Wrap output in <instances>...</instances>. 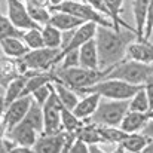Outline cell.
Instances as JSON below:
<instances>
[{
  "label": "cell",
  "mask_w": 153,
  "mask_h": 153,
  "mask_svg": "<svg viewBox=\"0 0 153 153\" xmlns=\"http://www.w3.org/2000/svg\"><path fill=\"white\" fill-rule=\"evenodd\" d=\"M21 74L22 73H21L18 59L1 53V89H4L13 79L19 77Z\"/></svg>",
  "instance_id": "cell-20"
},
{
  "label": "cell",
  "mask_w": 153,
  "mask_h": 153,
  "mask_svg": "<svg viewBox=\"0 0 153 153\" xmlns=\"http://www.w3.org/2000/svg\"><path fill=\"white\" fill-rule=\"evenodd\" d=\"M141 88H143V85H132V83H128V82H123L119 79L104 77L95 85L77 89L76 92L79 95L95 92V94L101 95L102 98H108V100H131Z\"/></svg>",
  "instance_id": "cell-4"
},
{
  "label": "cell",
  "mask_w": 153,
  "mask_h": 153,
  "mask_svg": "<svg viewBox=\"0 0 153 153\" xmlns=\"http://www.w3.org/2000/svg\"><path fill=\"white\" fill-rule=\"evenodd\" d=\"M24 30L18 28L7 15H1L0 16V37L6 39V37H24Z\"/></svg>",
  "instance_id": "cell-29"
},
{
  "label": "cell",
  "mask_w": 153,
  "mask_h": 153,
  "mask_svg": "<svg viewBox=\"0 0 153 153\" xmlns=\"http://www.w3.org/2000/svg\"><path fill=\"white\" fill-rule=\"evenodd\" d=\"M144 88H146V94H147V98H149L150 110H153V80L152 82H149Z\"/></svg>",
  "instance_id": "cell-37"
},
{
  "label": "cell",
  "mask_w": 153,
  "mask_h": 153,
  "mask_svg": "<svg viewBox=\"0 0 153 153\" xmlns=\"http://www.w3.org/2000/svg\"><path fill=\"white\" fill-rule=\"evenodd\" d=\"M70 153H89V144L77 137L70 147Z\"/></svg>",
  "instance_id": "cell-34"
},
{
  "label": "cell",
  "mask_w": 153,
  "mask_h": 153,
  "mask_svg": "<svg viewBox=\"0 0 153 153\" xmlns=\"http://www.w3.org/2000/svg\"><path fill=\"white\" fill-rule=\"evenodd\" d=\"M129 110H134V111H150V104H149V98H147L144 86L129 100Z\"/></svg>",
  "instance_id": "cell-31"
},
{
  "label": "cell",
  "mask_w": 153,
  "mask_h": 153,
  "mask_svg": "<svg viewBox=\"0 0 153 153\" xmlns=\"http://www.w3.org/2000/svg\"><path fill=\"white\" fill-rule=\"evenodd\" d=\"M153 33V0H150L149 10H147V21H146V30H144V39L149 40L150 34Z\"/></svg>",
  "instance_id": "cell-35"
},
{
  "label": "cell",
  "mask_w": 153,
  "mask_h": 153,
  "mask_svg": "<svg viewBox=\"0 0 153 153\" xmlns=\"http://www.w3.org/2000/svg\"><path fill=\"white\" fill-rule=\"evenodd\" d=\"M27 9H28V13L31 16V19L39 24L40 27L49 24L52 16V10L49 7H42V6H36V4H28L27 3Z\"/></svg>",
  "instance_id": "cell-28"
},
{
  "label": "cell",
  "mask_w": 153,
  "mask_h": 153,
  "mask_svg": "<svg viewBox=\"0 0 153 153\" xmlns=\"http://www.w3.org/2000/svg\"><path fill=\"white\" fill-rule=\"evenodd\" d=\"M53 88H55V92H56L59 101H61V104H62L64 107L71 108V110L76 107V104L79 102V94H77L74 89L68 88L67 85H64V83H62L61 80H58V79L53 80Z\"/></svg>",
  "instance_id": "cell-23"
},
{
  "label": "cell",
  "mask_w": 153,
  "mask_h": 153,
  "mask_svg": "<svg viewBox=\"0 0 153 153\" xmlns=\"http://www.w3.org/2000/svg\"><path fill=\"white\" fill-rule=\"evenodd\" d=\"M24 120L27 123H30L33 128H36L40 134H43V129H45V116H43V105L39 104L37 101L31 102Z\"/></svg>",
  "instance_id": "cell-25"
},
{
  "label": "cell",
  "mask_w": 153,
  "mask_h": 153,
  "mask_svg": "<svg viewBox=\"0 0 153 153\" xmlns=\"http://www.w3.org/2000/svg\"><path fill=\"white\" fill-rule=\"evenodd\" d=\"M77 137L67 132L61 131L56 134H40L36 144H34V152L36 153H61L70 152L71 144L74 143Z\"/></svg>",
  "instance_id": "cell-8"
},
{
  "label": "cell",
  "mask_w": 153,
  "mask_h": 153,
  "mask_svg": "<svg viewBox=\"0 0 153 153\" xmlns=\"http://www.w3.org/2000/svg\"><path fill=\"white\" fill-rule=\"evenodd\" d=\"M140 39L135 30H116L114 27L98 25L95 34V43L98 49L100 68L110 70L126 58L129 43Z\"/></svg>",
  "instance_id": "cell-1"
},
{
  "label": "cell",
  "mask_w": 153,
  "mask_h": 153,
  "mask_svg": "<svg viewBox=\"0 0 153 153\" xmlns=\"http://www.w3.org/2000/svg\"><path fill=\"white\" fill-rule=\"evenodd\" d=\"M16 141H13L10 137L7 135H1V149L0 152L1 153H13V150L16 149Z\"/></svg>",
  "instance_id": "cell-36"
},
{
  "label": "cell",
  "mask_w": 153,
  "mask_h": 153,
  "mask_svg": "<svg viewBox=\"0 0 153 153\" xmlns=\"http://www.w3.org/2000/svg\"><path fill=\"white\" fill-rule=\"evenodd\" d=\"M43 33V40L46 48H53V49H61L62 46V31L56 28L52 24H46L42 27Z\"/></svg>",
  "instance_id": "cell-26"
},
{
  "label": "cell",
  "mask_w": 153,
  "mask_h": 153,
  "mask_svg": "<svg viewBox=\"0 0 153 153\" xmlns=\"http://www.w3.org/2000/svg\"><path fill=\"white\" fill-rule=\"evenodd\" d=\"M79 56H80V65L82 67H85V68H100V58H98V49H97L95 37L79 48Z\"/></svg>",
  "instance_id": "cell-19"
},
{
  "label": "cell",
  "mask_w": 153,
  "mask_h": 153,
  "mask_svg": "<svg viewBox=\"0 0 153 153\" xmlns=\"http://www.w3.org/2000/svg\"><path fill=\"white\" fill-rule=\"evenodd\" d=\"M6 3H7V16L18 28L25 31L30 28L40 27L31 19L25 0H6Z\"/></svg>",
  "instance_id": "cell-11"
},
{
  "label": "cell",
  "mask_w": 153,
  "mask_h": 153,
  "mask_svg": "<svg viewBox=\"0 0 153 153\" xmlns=\"http://www.w3.org/2000/svg\"><path fill=\"white\" fill-rule=\"evenodd\" d=\"M149 143V137H146L143 132H129L117 146L116 152H129V153H138L143 152L144 147Z\"/></svg>",
  "instance_id": "cell-17"
},
{
  "label": "cell",
  "mask_w": 153,
  "mask_h": 153,
  "mask_svg": "<svg viewBox=\"0 0 153 153\" xmlns=\"http://www.w3.org/2000/svg\"><path fill=\"white\" fill-rule=\"evenodd\" d=\"M64 0H51V6H56V4H59V3H62ZM49 6V7H51Z\"/></svg>",
  "instance_id": "cell-42"
},
{
  "label": "cell",
  "mask_w": 153,
  "mask_h": 153,
  "mask_svg": "<svg viewBox=\"0 0 153 153\" xmlns=\"http://www.w3.org/2000/svg\"><path fill=\"white\" fill-rule=\"evenodd\" d=\"M52 12H67L71 13L83 21H94L98 25H105V27H114L113 21L110 18H105L107 15L101 13L100 10H97L95 7H92L89 3L83 1V0H64L62 3L51 6L49 7Z\"/></svg>",
  "instance_id": "cell-7"
},
{
  "label": "cell",
  "mask_w": 153,
  "mask_h": 153,
  "mask_svg": "<svg viewBox=\"0 0 153 153\" xmlns=\"http://www.w3.org/2000/svg\"><path fill=\"white\" fill-rule=\"evenodd\" d=\"M61 62V49L39 48L30 49L22 58H18L21 73L25 71H51Z\"/></svg>",
  "instance_id": "cell-5"
},
{
  "label": "cell",
  "mask_w": 153,
  "mask_h": 153,
  "mask_svg": "<svg viewBox=\"0 0 153 153\" xmlns=\"http://www.w3.org/2000/svg\"><path fill=\"white\" fill-rule=\"evenodd\" d=\"M52 89H53V85L51 83H48V85H43V86H40L39 89H36L33 94H31V97H33V100L34 101H37L39 104H45V102L48 101V98L51 97L52 94Z\"/></svg>",
  "instance_id": "cell-33"
},
{
  "label": "cell",
  "mask_w": 153,
  "mask_h": 153,
  "mask_svg": "<svg viewBox=\"0 0 153 153\" xmlns=\"http://www.w3.org/2000/svg\"><path fill=\"white\" fill-rule=\"evenodd\" d=\"M150 0H134L132 1V12L135 19V28L140 39H144L146 21H147V10H149Z\"/></svg>",
  "instance_id": "cell-22"
},
{
  "label": "cell",
  "mask_w": 153,
  "mask_h": 153,
  "mask_svg": "<svg viewBox=\"0 0 153 153\" xmlns=\"http://www.w3.org/2000/svg\"><path fill=\"white\" fill-rule=\"evenodd\" d=\"M110 70H101V68H85L82 65L70 67V68H61L55 67L56 79L61 80L68 88L77 91L82 88H88L91 85H95L97 82L102 80Z\"/></svg>",
  "instance_id": "cell-2"
},
{
  "label": "cell",
  "mask_w": 153,
  "mask_h": 153,
  "mask_svg": "<svg viewBox=\"0 0 153 153\" xmlns=\"http://www.w3.org/2000/svg\"><path fill=\"white\" fill-rule=\"evenodd\" d=\"M101 147H100V143H94V144H89V153H102Z\"/></svg>",
  "instance_id": "cell-40"
},
{
  "label": "cell",
  "mask_w": 153,
  "mask_h": 153,
  "mask_svg": "<svg viewBox=\"0 0 153 153\" xmlns=\"http://www.w3.org/2000/svg\"><path fill=\"white\" fill-rule=\"evenodd\" d=\"M97 28H98V24L94 22V21H86V22H83L80 27L76 28L74 36H73L70 45H68L64 51H61V55H62L64 52H67V51L79 49L82 45H85L86 42L92 40V39L95 37V34H97Z\"/></svg>",
  "instance_id": "cell-13"
},
{
  "label": "cell",
  "mask_w": 153,
  "mask_h": 153,
  "mask_svg": "<svg viewBox=\"0 0 153 153\" xmlns=\"http://www.w3.org/2000/svg\"><path fill=\"white\" fill-rule=\"evenodd\" d=\"M83 1H85V0H83Z\"/></svg>",
  "instance_id": "cell-43"
},
{
  "label": "cell",
  "mask_w": 153,
  "mask_h": 153,
  "mask_svg": "<svg viewBox=\"0 0 153 153\" xmlns=\"http://www.w3.org/2000/svg\"><path fill=\"white\" fill-rule=\"evenodd\" d=\"M27 77H28L27 74H21L19 77L13 79L4 89H1V111L12 101L22 97V92H24V88L27 83Z\"/></svg>",
  "instance_id": "cell-15"
},
{
  "label": "cell",
  "mask_w": 153,
  "mask_h": 153,
  "mask_svg": "<svg viewBox=\"0 0 153 153\" xmlns=\"http://www.w3.org/2000/svg\"><path fill=\"white\" fill-rule=\"evenodd\" d=\"M146 137H149V138H153V119L152 120H149V123L143 128V131H141Z\"/></svg>",
  "instance_id": "cell-39"
},
{
  "label": "cell",
  "mask_w": 153,
  "mask_h": 153,
  "mask_svg": "<svg viewBox=\"0 0 153 153\" xmlns=\"http://www.w3.org/2000/svg\"><path fill=\"white\" fill-rule=\"evenodd\" d=\"M144 153H153V138H149V143H147V146L144 147Z\"/></svg>",
  "instance_id": "cell-41"
},
{
  "label": "cell",
  "mask_w": 153,
  "mask_h": 153,
  "mask_svg": "<svg viewBox=\"0 0 153 153\" xmlns=\"http://www.w3.org/2000/svg\"><path fill=\"white\" fill-rule=\"evenodd\" d=\"M105 77L119 79V80H123L132 85L146 86L149 82L153 80V65L147 62L137 61V59L125 58L122 62L114 65Z\"/></svg>",
  "instance_id": "cell-3"
},
{
  "label": "cell",
  "mask_w": 153,
  "mask_h": 153,
  "mask_svg": "<svg viewBox=\"0 0 153 153\" xmlns=\"http://www.w3.org/2000/svg\"><path fill=\"white\" fill-rule=\"evenodd\" d=\"M61 120H62V128H64V131H67V132H70V134H73V135H76V137H77L80 128H82L83 123H85L71 108H67V107H64V105H62V108H61Z\"/></svg>",
  "instance_id": "cell-24"
},
{
  "label": "cell",
  "mask_w": 153,
  "mask_h": 153,
  "mask_svg": "<svg viewBox=\"0 0 153 153\" xmlns=\"http://www.w3.org/2000/svg\"><path fill=\"white\" fill-rule=\"evenodd\" d=\"M80 65V56H79V49L67 51L61 55V62L58 67L61 68H70V67H77Z\"/></svg>",
  "instance_id": "cell-32"
},
{
  "label": "cell",
  "mask_w": 153,
  "mask_h": 153,
  "mask_svg": "<svg viewBox=\"0 0 153 153\" xmlns=\"http://www.w3.org/2000/svg\"><path fill=\"white\" fill-rule=\"evenodd\" d=\"M24 42L28 45L30 49H39V48H45V40H43V33H42V27H36V28H30L25 30L24 33Z\"/></svg>",
  "instance_id": "cell-30"
},
{
  "label": "cell",
  "mask_w": 153,
  "mask_h": 153,
  "mask_svg": "<svg viewBox=\"0 0 153 153\" xmlns=\"http://www.w3.org/2000/svg\"><path fill=\"white\" fill-rule=\"evenodd\" d=\"M53 85V82H52ZM61 108L62 104L59 101L55 88L52 89L51 97L48 98V101L43 104V116H45V134H56L64 131L62 128V120H61Z\"/></svg>",
  "instance_id": "cell-10"
},
{
  "label": "cell",
  "mask_w": 153,
  "mask_h": 153,
  "mask_svg": "<svg viewBox=\"0 0 153 153\" xmlns=\"http://www.w3.org/2000/svg\"><path fill=\"white\" fill-rule=\"evenodd\" d=\"M0 46H1V53L3 55L15 58V59L22 58L27 52L30 51L28 45L21 37H6V39H1Z\"/></svg>",
  "instance_id": "cell-18"
},
{
  "label": "cell",
  "mask_w": 153,
  "mask_h": 153,
  "mask_svg": "<svg viewBox=\"0 0 153 153\" xmlns=\"http://www.w3.org/2000/svg\"><path fill=\"white\" fill-rule=\"evenodd\" d=\"M128 110H129V100L104 98L100 101L95 113L89 119H85L83 122H91L95 125H105V126H120Z\"/></svg>",
  "instance_id": "cell-6"
},
{
  "label": "cell",
  "mask_w": 153,
  "mask_h": 153,
  "mask_svg": "<svg viewBox=\"0 0 153 153\" xmlns=\"http://www.w3.org/2000/svg\"><path fill=\"white\" fill-rule=\"evenodd\" d=\"M31 102H33V97L31 95L19 97L15 101L10 102L1 111V135H4L7 131H10L16 123L24 120Z\"/></svg>",
  "instance_id": "cell-9"
},
{
  "label": "cell",
  "mask_w": 153,
  "mask_h": 153,
  "mask_svg": "<svg viewBox=\"0 0 153 153\" xmlns=\"http://www.w3.org/2000/svg\"><path fill=\"white\" fill-rule=\"evenodd\" d=\"M126 58L152 64L153 62V45L149 40H146V39H137L132 43H129L128 52H126Z\"/></svg>",
  "instance_id": "cell-14"
},
{
  "label": "cell",
  "mask_w": 153,
  "mask_h": 153,
  "mask_svg": "<svg viewBox=\"0 0 153 153\" xmlns=\"http://www.w3.org/2000/svg\"><path fill=\"white\" fill-rule=\"evenodd\" d=\"M4 135L10 137L13 141H16L18 146H25V147H34L40 132L33 128L30 123H27L25 120H21L19 123H16L10 131H7Z\"/></svg>",
  "instance_id": "cell-12"
},
{
  "label": "cell",
  "mask_w": 153,
  "mask_h": 153,
  "mask_svg": "<svg viewBox=\"0 0 153 153\" xmlns=\"http://www.w3.org/2000/svg\"><path fill=\"white\" fill-rule=\"evenodd\" d=\"M98 131L104 138V143H111V144H119L129 132L123 131L120 126H105V125H97Z\"/></svg>",
  "instance_id": "cell-27"
},
{
  "label": "cell",
  "mask_w": 153,
  "mask_h": 153,
  "mask_svg": "<svg viewBox=\"0 0 153 153\" xmlns=\"http://www.w3.org/2000/svg\"><path fill=\"white\" fill-rule=\"evenodd\" d=\"M83 22V19L71 15V13H67V12H52L51 21L49 24L55 25L56 28H59L61 31H68V30H74L77 27H80Z\"/></svg>",
  "instance_id": "cell-21"
},
{
  "label": "cell",
  "mask_w": 153,
  "mask_h": 153,
  "mask_svg": "<svg viewBox=\"0 0 153 153\" xmlns=\"http://www.w3.org/2000/svg\"><path fill=\"white\" fill-rule=\"evenodd\" d=\"M100 101H101V95H98V94H95V92L83 94V98L79 100V102L76 104V107L73 108V111H74L82 120L89 119V117L95 113V110H97Z\"/></svg>",
  "instance_id": "cell-16"
},
{
  "label": "cell",
  "mask_w": 153,
  "mask_h": 153,
  "mask_svg": "<svg viewBox=\"0 0 153 153\" xmlns=\"http://www.w3.org/2000/svg\"><path fill=\"white\" fill-rule=\"evenodd\" d=\"M25 3H28V4H36V6H42V7H49V6H51V0H25Z\"/></svg>",
  "instance_id": "cell-38"
}]
</instances>
